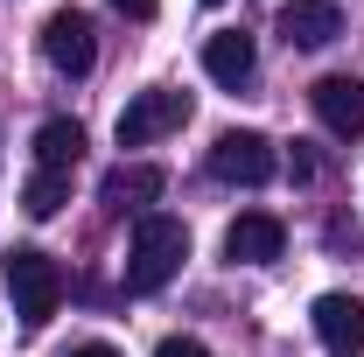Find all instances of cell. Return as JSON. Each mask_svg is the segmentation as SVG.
<instances>
[{
  "mask_svg": "<svg viewBox=\"0 0 364 357\" xmlns=\"http://www.w3.org/2000/svg\"><path fill=\"white\" fill-rule=\"evenodd\" d=\"M70 203V176H56V169H36V176L21 182V211L28 218H56Z\"/></svg>",
  "mask_w": 364,
  "mask_h": 357,
  "instance_id": "4fadbf2b",
  "label": "cell"
},
{
  "mask_svg": "<svg viewBox=\"0 0 364 357\" xmlns=\"http://www.w3.org/2000/svg\"><path fill=\"white\" fill-rule=\"evenodd\" d=\"M252 63H259V49H252L245 28H218V36L203 43V70H210L218 85H245V78H252Z\"/></svg>",
  "mask_w": 364,
  "mask_h": 357,
  "instance_id": "8fae6325",
  "label": "cell"
},
{
  "mask_svg": "<svg viewBox=\"0 0 364 357\" xmlns=\"http://www.w3.org/2000/svg\"><path fill=\"white\" fill-rule=\"evenodd\" d=\"M309 315H316V336L329 343V351H343V357L364 351V302L358 294H316Z\"/></svg>",
  "mask_w": 364,
  "mask_h": 357,
  "instance_id": "9c48e42d",
  "label": "cell"
},
{
  "mask_svg": "<svg viewBox=\"0 0 364 357\" xmlns=\"http://www.w3.org/2000/svg\"><path fill=\"white\" fill-rule=\"evenodd\" d=\"M43 56L63 70V78H85L91 63H98V36H91V14L77 7H56L43 21Z\"/></svg>",
  "mask_w": 364,
  "mask_h": 357,
  "instance_id": "5b68a950",
  "label": "cell"
},
{
  "mask_svg": "<svg viewBox=\"0 0 364 357\" xmlns=\"http://www.w3.org/2000/svg\"><path fill=\"white\" fill-rule=\"evenodd\" d=\"M154 357H210V351H203L196 336H161V343H154Z\"/></svg>",
  "mask_w": 364,
  "mask_h": 357,
  "instance_id": "5bb4252c",
  "label": "cell"
},
{
  "mask_svg": "<svg viewBox=\"0 0 364 357\" xmlns=\"http://www.w3.org/2000/svg\"><path fill=\"white\" fill-rule=\"evenodd\" d=\"M280 245H287V224L273 218V211H245V218H231V231H225V260L231 267H267V260H280Z\"/></svg>",
  "mask_w": 364,
  "mask_h": 357,
  "instance_id": "8992f818",
  "label": "cell"
},
{
  "mask_svg": "<svg viewBox=\"0 0 364 357\" xmlns=\"http://www.w3.org/2000/svg\"><path fill=\"white\" fill-rule=\"evenodd\" d=\"M182 260H189V224L147 211L134 224V245H127V294H161L182 273Z\"/></svg>",
  "mask_w": 364,
  "mask_h": 357,
  "instance_id": "6da1fadb",
  "label": "cell"
},
{
  "mask_svg": "<svg viewBox=\"0 0 364 357\" xmlns=\"http://www.w3.org/2000/svg\"><path fill=\"white\" fill-rule=\"evenodd\" d=\"M336 36H343L336 0H287L280 7V43L287 49H329Z\"/></svg>",
  "mask_w": 364,
  "mask_h": 357,
  "instance_id": "ba28073f",
  "label": "cell"
},
{
  "mask_svg": "<svg viewBox=\"0 0 364 357\" xmlns=\"http://www.w3.org/2000/svg\"><path fill=\"white\" fill-rule=\"evenodd\" d=\"M77 154H85V127H77V119H43V127H36V161H43V169L70 176Z\"/></svg>",
  "mask_w": 364,
  "mask_h": 357,
  "instance_id": "7c38bea8",
  "label": "cell"
},
{
  "mask_svg": "<svg viewBox=\"0 0 364 357\" xmlns=\"http://www.w3.org/2000/svg\"><path fill=\"white\" fill-rule=\"evenodd\" d=\"M210 176H218V182H238V189H267V182L280 176V154H273L267 134L231 127V134H218V147H210Z\"/></svg>",
  "mask_w": 364,
  "mask_h": 357,
  "instance_id": "3957f363",
  "label": "cell"
},
{
  "mask_svg": "<svg viewBox=\"0 0 364 357\" xmlns=\"http://www.w3.org/2000/svg\"><path fill=\"white\" fill-rule=\"evenodd\" d=\"M203 7H218V0H203Z\"/></svg>",
  "mask_w": 364,
  "mask_h": 357,
  "instance_id": "e0dca14e",
  "label": "cell"
},
{
  "mask_svg": "<svg viewBox=\"0 0 364 357\" xmlns=\"http://www.w3.org/2000/svg\"><path fill=\"white\" fill-rule=\"evenodd\" d=\"M309 98H316V119L336 140H364V85L358 78H343V70H336V78H316Z\"/></svg>",
  "mask_w": 364,
  "mask_h": 357,
  "instance_id": "52a82bcc",
  "label": "cell"
},
{
  "mask_svg": "<svg viewBox=\"0 0 364 357\" xmlns=\"http://www.w3.org/2000/svg\"><path fill=\"white\" fill-rule=\"evenodd\" d=\"M161 189H168V176H161L154 161H119L112 176L98 182V196H105L112 211H140V203H154Z\"/></svg>",
  "mask_w": 364,
  "mask_h": 357,
  "instance_id": "30bf717a",
  "label": "cell"
},
{
  "mask_svg": "<svg viewBox=\"0 0 364 357\" xmlns=\"http://www.w3.org/2000/svg\"><path fill=\"white\" fill-rule=\"evenodd\" d=\"M7 294H14V315L28 329H43L56 315V302H63V267L49 252H36V245H14L7 252Z\"/></svg>",
  "mask_w": 364,
  "mask_h": 357,
  "instance_id": "7a4b0ae2",
  "label": "cell"
},
{
  "mask_svg": "<svg viewBox=\"0 0 364 357\" xmlns=\"http://www.w3.org/2000/svg\"><path fill=\"white\" fill-rule=\"evenodd\" d=\"M112 7H119L127 21H154V14H161V0H112Z\"/></svg>",
  "mask_w": 364,
  "mask_h": 357,
  "instance_id": "9a60e30c",
  "label": "cell"
},
{
  "mask_svg": "<svg viewBox=\"0 0 364 357\" xmlns=\"http://www.w3.org/2000/svg\"><path fill=\"white\" fill-rule=\"evenodd\" d=\"M70 357H119V351H112V343H77Z\"/></svg>",
  "mask_w": 364,
  "mask_h": 357,
  "instance_id": "2e32d148",
  "label": "cell"
},
{
  "mask_svg": "<svg viewBox=\"0 0 364 357\" xmlns=\"http://www.w3.org/2000/svg\"><path fill=\"white\" fill-rule=\"evenodd\" d=\"M182 119H189V91H168V85L134 91V98H127V112H119V147H147V140L176 134Z\"/></svg>",
  "mask_w": 364,
  "mask_h": 357,
  "instance_id": "277c9868",
  "label": "cell"
}]
</instances>
